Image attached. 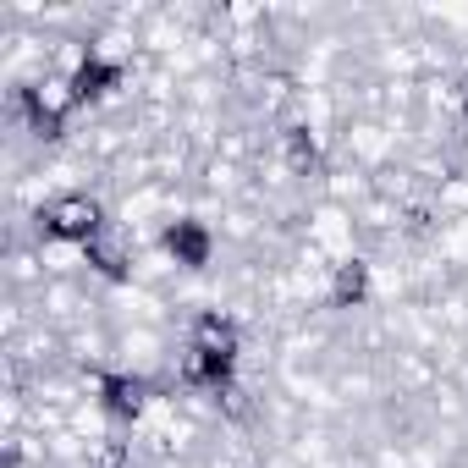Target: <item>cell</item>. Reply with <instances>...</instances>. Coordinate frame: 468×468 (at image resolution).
Listing matches in <instances>:
<instances>
[{
    "label": "cell",
    "instance_id": "obj_2",
    "mask_svg": "<svg viewBox=\"0 0 468 468\" xmlns=\"http://www.w3.org/2000/svg\"><path fill=\"white\" fill-rule=\"evenodd\" d=\"M303 249L320 254L331 271L347 265V260H358V254H364V238H358L353 209H347V204H331V198H314L309 215H303Z\"/></svg>",
    "mask_w": 468,
    "mask_h": 468
},
{
    "label": "cell",
    "instance_id": "obj_1",
    "mask_svg": "<svg viewBox=\"0 0 468 468\" xmlns=\"http://www.w3.org/2000/svg\"><path fill=\"white\" fill-rule=\"evenodd\" d=\"M34 226H39V243L89 249L100 231L111 226V204H105V193H61L45 209H34Z\"/></svg>",
    "mask_w": 468,
    "mask_h": 468
},
{
    "label": "cell",
    "instance_id": "obj_3",
    "mask_svg": "<svg viewBox=\"0 0 468 468\" xmlns=\"http://www.w3.org/2000/svg\"><path fill=\"white\" fill-rule=\"evenodd\" d=\"M463 353H468V331H463Z\"/></svg>",
    "mask_w": 468,
    "mask_h": 468
}]
</instances>
